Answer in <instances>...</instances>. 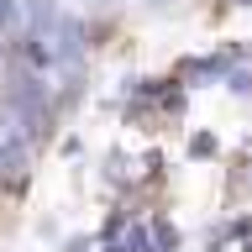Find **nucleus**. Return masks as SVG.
<instances>
[{"label":"nucleus","mask_w":252,"mask_h":252,"mask_svg":"<svg viewBox=\"0 0 252 252\" xmlns=\"http://www.w3.org/2000/svg\"><path fill=\"white\" fill-rule=\"evenodd\" d=\"M16 21V0H0V27H11Z\"/></svg>","instance_id":"f257e3e1"}]
</instances>
